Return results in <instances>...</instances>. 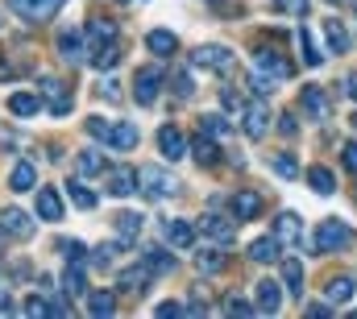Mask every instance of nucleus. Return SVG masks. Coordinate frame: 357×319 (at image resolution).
Wrapping results in <instances>:
<instances>
[{"mask_svg":"<svg viewBox=\"0 0 357 319\" xmlns=\"http://www.w3.org/2000/svg\"><path fill=\"white\" fill-rule=\"evenodd\" d=\"M137 191L146 199H167V195H178V182L175 174H167L162 166H142L137 170Z\"/></svg>","mask_w":357,"mask_h":319,"instance_id":"f257e3e1","label":"nucleus"},{"mask_svg":"<svg viewBox=\"0 0 357 319\" xmlns=\"http://www.w3.org/2000/svg\"><path fill=\"white\" fill-rule=\"evenodd\" d=\"M349 240H354V228H349L345 220H324V224H316V249H320V253L345 249Z\"/></svg>","mask_w":357,"mask_h":319,"instance_id":"f03ea898","label":"nucleus"},{"mask_svg":"<svg viewBox=\"0 0 357 319\" xmlns=\"http://www.w3.org/2000/svg\"><path fill=\"white\" fill-rule=\"evenodd\" d=\"M0 233L13 240H29L33 237V216L21 208H0Z\"/></svg>","mask_w":357,"mask_h":319,"instance_id":"7ed1b4c3","label":"nucleus"},{"mask_svg":"<svg viewBox=\"0 0 357 319\" xmlns=\"http://www.w3.org/2000/svg\"><path fill=\"white\" fill-rule=\"evenodd\" d=\"M38 95L46 100V108H50L54 116H67V112H71V95H67V87L54 79V75H42V79H38Z\"/></svg>","mask_w":357,"mask_h":319,"instance_id":"20e7f679","label":"nucleus"},{"mask_svg":"<svg viewBox=\"0 0 357 319\" xmlns=\"http://www.w3.org/2000/svg\"><path fill=\"white\" fill-rule=\"evenodd\" d=\"M241 129H245V137L250 141H262L270 133V112H266V104H241Z\"/></svg>","mask_w":357,"mask_h":319,"instance_id":"39448f33","label":"nucleus"},{"mask_svg":"<svg viewBox=\"0 0 357 319\" xmlns=\"http://www.w3.org/2000/svg\"><path fill=\"white\" fill-rule=\"evenodd\" d=\"M229 63H233L229 46H195V54H191L195 71H229Z\"/></svg>","mask_w":357,"mask_h":319,"instance_id":"423d86ee","label":"nucleus"},{"mask_svg":"<svg viewBox=\"0 0 357 319\" xmlns=\"http://www.w3.org/2000/svg\"><path fill=\"white\" fill-rule=\"evenodd\" d=\"M59 54H63V63H88V38H84V29H63L59 33Z\"/></svg>","mask_w":357,"mask_h":319,"instance_id":"0eeeda50","label":"nucleus"},{"mask_svg":"<svg viewBox=\"0 0 357 319\" xmlns=\"http://www.w3.org/2000/svg\"><path fill=\"white\" fill-rule=\"evenodd\" d=\"M162 79H167V75H162V67H142V71H137V79H133V87H137V104H146V108H150V104L158 100V91H162Z\"/></svg>","mask_w":357,"mask_h":319,"instance_id":"6e6552de","label":"nucleus"},{"mask_svg":"<svg viewBox=\"0 0 357 319\" xmlns=\"http://www.w3.org/2000/svg\"><path fill=\"white\" fill-rule=\"evenodd\" d=\"M195 228H199L204 237L220 240V244H233V240H237V220H225V216H216V212H208Z\"/></svg>","mask_w":357,"mask_h":319,"instance_id":"1a4fd4ad","label":"nucleus"},{"mask_svg":"<svg viewBox=\"0 0 357 319\" xmlns=\"http://www.w3.org/2000/svg\"><path fill=\"white\" fill-rule=\"evenodd\" d=\"M303 112H307L312 120H328V116H333L328 91H324V87H316V83H307V87H303Z\"/></svg>","mask_w":357,"mask_h":319,"instance_id":"9d476101","label":"nucleus"},{"mask_svg":"<svg viewBox=\"0 0 357 319\" xmlns=\"http://www.w3.org/2000/svg\"><path fill=\"white\" fill-rule=\"evenodd\" d=\"M25 21H50L59 8H63V0H8Z\"/></svg>","mask_w":357,"mask_h":319,"instance_id":"9b49d317","label":"nucleus"},{"mask_svg":"<svg viewBox=\"0 0 357 319\" xmlns=\"http://www.w3.org/2000/svg\"><path fill=\"white\" fill-rule=\"evenodd\" d=\"M104 191H108L112 199H125V195L137 191V174L125 170V166H116V170H108V178H104Z\"/></svg>","mask_w":357,"mask_h":319,"instance_id":"f8f14e48","label":"nucleus"},{"mask_svg":"<svg viewBox=\"0 0 357 319\" xmlns=\"http://www.w3.org/2000/svg\"><path fill=\"white\" fill-rule=\"evenodd\" d=\"M262 216V195L258 191H237L233 195V220L245 224V220H258Z\"/></svg>","mask_w":357,"mask_h":319,"instance_id":"ddd939ff","label":"nucleus"},{"mask_svg":"<svg viewBox=\"0 0 357 319\" xmlns=\"http://www.w3.org/2000/svg\"><path fill=\"white\" fill-rule=\"evenodd\" d=\"M150 278H154V270L142 261V265H129L121 278H116V286L125 290V295H146V286H150Z\"/></svg>","mask_w":357,"mask_h":319,"instance_id":"4468645a","label":"nucleus"},{"mask_svg":"<svg viewBox=\"0 0 357 319\" xmlns=\"http://www.w3.org/2000/svg\"><path fill=\"white\" fill-rule=\"evenodd\" d=\"M258 71L270 75V79H291V75H295V67H291L287 54H278V50H258Z\"/></svg>","mask_w":357,"mask_h":319,"instance_id":"2eb2a0df","label":"nucleus"},{"mask_svg":"<svg viewBox=\"0 0 357 319\" xmlns=\"http://www.w3.org/2000/svg\"><path fill=\"white\" fill-rule=\"evenodd\" d=\"M158 150H162V158H171V162L187 158V137L178 133L175 125H162L158 129Z\"/></svg>","mask_w":357,"mask_h":319,"instance_id":"dca6fc26","label":"nucleus"},{"mask_svg":"<svg viewBox=\"0 0 357 319\" xmlns=\"http://www.w3.org/2000/svg\"><path fill=\"white\" fill-rule=\"evenodd\" d=\"M274 237L282 240V244H303V220H299L295 212H278V220H274Z\"/></svg>","mask_w":357,"mask_h":319,"instance_id":"f3484780","label":"nucleus"},{"mask_svg":"<svg viewBox=\"0 0 357 319\" xmlns=\"http://www.w3.org/2000/svg\"><path fill=\"white\" fill-rule=\"evenodd\" d=\"M254 290H258V311H262V316H274V311L282 307V290H287V286H278L274 278H262Z\"/></svg>","mask_w":357,"mask_h":319,"instance_id":"a211bd4d","label":"nucleus"},{"mask_svg":"<svg viewBox=\"0 0 357 319\" xmlns=\"http://www.w3.org/2000/svg\"><path fill=\"white\" fill-rule=\"evenodd\" d=\"M33 195H38V216H42L46 224L63 220V199H59V191H54V187H38Z\"/></svg>","mask_w":357,"mask_h":319,"instance_id":"6ab92c4d","label":"nucleus"},{"mask_svg":"<svg viewBox=\"0 0 357 319\" xmlns=\"http://www.w3.org/2000/svg\"><path fill=\"white\" fill-rule=\"evenodd\" d=\"M250 261L266 265V261H282V240L278 237H258L250 244Z\"/></svg>","mask_w":357,"mask_h":319,"instance_id":"aec40b11","label":"nucleus"},{"mask_svg":"<svg viewBox=\"0 0 357 319\" xmlns=\"http://www.w3.org/2000/svg\"><path fill=\"white\" fill-rule=\"evenodd\" d=\"M42 104H46V100H42L38 91H13V95H8V112H13V116H38Z\"/></svg>","mask_w":357,"mask_h":319,"instance_id":"412c9836","label":"nucleus"},{"mask_svg":"<svg viewBox=\"0 0 357 319\" xmlns=\"http://www.w3.org/2000/svg\"><path fill=\"white\" fill-rule=\"evenodd\" d=\"M137 141H142L137 125H129V120H112V133H108V146H112V150H133Z\"/></svg>","mask_w":357,"mask_h":319,"instance_id":"4be33fe9","label":"nucleus"},{"mask_svg":"<svg viewBox=\"0 0 357 319\" xmlns=\"http://www.w3.org/2000/svg\"><path fill=\"white\" fill-rule=\"evenodd\" d=\"M282 286H287V295L303 299V261L299 257H282Z\"/></svg>","mask_w":357,"mask_h":319,"instance_id":"5701e85b","label":"nucleus"},{"mask_svg":"<svg viewBox=\"0 0 357 319\" xmlns=\"http://www.w3.org/2000/svg\"><path fill=\"white\" fill-rule=\"evenodd\" d=\"M167 244L171 249H191L195 244V224L191 220H167Z\"/></svg>","mask_w":357,"mask_h":319,"instance_id":"b1692460","label":"nucleus"},{"mask_svg":"<svg viewBox=\"0 0 357 319\" xmlns=\"http://www.w3.org/2000/svg\"><path fill=\"white\" fill-rule=\"evenodd\" d=\"M8 187H13V191H33V187H38V166L29 158H21L13 166V174H8Z\"/></svg>","mask_w":357,"mask_h":319,"instance_id":"393cba45","label":"nucleus"},{"mask_svg":"<svg viewBox=\"0 0 357 319\" xmlns=\"http://www.w3.org/2000/svg\"><path fill=\"white\" fill-rule=\"evenodd\" d=\"M84 38H88V54H91V50L116 42V25H112V21H91L88 29H84Z\"/></svg>","mask_w":357,"mask_h":319,"instance_id":"a878e982","label":"nucleus"},{"mask_svg":"<svg viewBox=\"0 0 357 319\" xmlns=\"http://www.w3.org/2000/svg\"><path fill=\"white\" fill-rule=\"evenodd\" d=\"M146 46H150V54L171 59V54L178 50V38L175 33H167V29H150V33H146Z\"/></svg>","mask_w":357,"mask_h":319,"instance_id":"bb28decb","label":"nucleus"},{"mask_svg":"<svg viewBox=\"0 0 357 319\" xmlns=\"http://www.w3.org/2000/svg\"><path fill=\"white\" fill-rule=\"evenodd\" d=\"M112 224H116V237L125 240V244H133V240L142 237V224H146V220H142L137 212H121Z\"/></svg>","mask_w":357,"mask_h":319,"instance_id":"cd10ccee","label":"nucleus"},{"mask_svg":"<svg viewBox=\"0 0 357 319\" xmlns=\"http://www.w3.org/2000/svg\"><path fill=\"white\" fill-rule=\"evenodd\" d=\"M191 154H195V162H199V166H208V170H212V166L220 162V150H216V137H208V133H199V137H195Z\"/></svg>","mask_w":357,"mask_h":319,"instance_id":"c85d7f7f","label":"nucleus"},{"mask_svg":"<svg viewBox=\"0 0 357 319\" xmlns=\"http://www.w3.org/2000/svg\"><path fill=\"white\" fill-rule=\"evenodd\" d=\"M324 295H328V303H333V307H337V303H349V299H354V278H349V274H341V278H328Z\"/></svg>","mask_w":357,"mask_h":319,"instance_id":"c756f323","label":"nucleus"},{"mask_svg":"<svg viewBox=\"0 0 357 319\" xmlns=\"http://www.w3.org/2000/svg\"><path fill=\"white\" fill-rule=\"evenodd\" d=\"M88 63L96 67V71H112L116 63H121V46L116 42H108V46H100V50H91Z\"/></svg>","mask_w":357,"mask_h":319,"instance_id":"7c9ffc66","label":"nucleus"},{"mask_svg":"<svg viewBox=\"0 0 357 319\" xmlns=\"http://www.w3.org/2000/svg\"><path fill=\"white\" fill-rule=\"evenodd\" d=\"M63 295L67 299H79V295H88V282H84V270L71 261L67 265V274H63Z\"/></svg>","mask_w":357,"mask_h":319,"instance_id":"2f4dec72","label":"nucleus"},{"mask_svg":"<svg viewBox=\"0 0 357 319\" xmlns=\"http://www.w3.org/2000/svg\"><path fill=\"white\" fill-rule=\"evenodd\" d=\"M324 38H328V46H333L337 54H345V50H349V33H345V25H341L337 17H328V21H324Z\"/></svg>","mask_w":357,"mask_h":319,"instance_id":"473e14b6","label":"nucleus"},{"mask_svg":"<svg viewBox=\"0 0 357 319\" xmlns=\"http://www.w3.org/2000/svg\"><path fill=\"white\" fill-rule=\"evenodd\" d=\"M295 38H299V50H303V63H307V67H320V63H324V54H320V46H316V38H312V29H303V25H299V33H295Z\"/></svg>","mask_w":357,"mask_h":319,"instance_id":"72a5a7b5","label":"nucleus"},{"mask_svg":"<svg viewBox=\"0 0 357 319\" xmlns=\"http://www.w3.org/2000/svg\"><path fill=\"white\" fill-rule=\"evenodd\" d=\"M307 182H312L316 195H333V191H337V178H333V170H324V166H312V170H307Z\"/></svg>","mask_w":357,"mask_h":319,"instance_id":"f704fd0d","label":"nucleus"},{"mask_svg":"<svg viewBox=\"0 0 357 319\" xmlns=\"http://www.w3.org/2000/svg\"><path fill=\"white\" fill-rule=\"evenodd\" d=\"M195 265H199V274H220L229 261H225V253H220V249H199Z\"/></svg>","mask_w":357,"mask_h":319,"instance_id":"c9c22d12","label":"nucleus"},{"mask_svg":"<svg viewBox=\"0 0 357 319\" xmlns=\"http://www.w3.org/2000/svg\"><path fill=\"white\" fill-rule=\"evenodd\" d=\"M112 311H116V299H112V295H108V290H91L88 295V316H112Z\"/></svg>","mask_w":357,"mask_h":319,"instance_id":"e433bc0d","label":"nucleus"},{"mask_svg":"<svg viewBox=\"0 0 357 319\" xmlns=\"http://www.w3.org/2000/svg\"><path fill=\"white\" fill-rule=\"evenodd\" d=\"M146 265H150L154 274H171V270H175V257H171L167 249H150V253H146Z\"/></svg>","mask_w":357,"mask_h":319,"instance_id":"4c0bfd02","label":"nucleus"},{"mask_svg":"<svg viewBox=\"0 0 357 319\" xmlns=\"http://www.w3.org/2000/svg\"><path fill=\"white\" fill-rule=\"evenodd\" d=\"M270 166H274L278 178H299V162H295V154H274Z\"/></svg>","mask_w":357,"mask_h":319,"instance_id":"58836bf2","label":"nucleus"},{"mask_svg":"<svg viewBox=\"0 0 357 319\" xmlns=\"http://www.w3.org/2000/svg\"><path fill=\"white\" fill-rule=\"evenodd\" d=\"M75 166H79V174H104V162L96 150H79L75 154Z\"/></svg>","mask_w":357,"mask_h":319,"instance_id":"ea45409f","label":"nucleus"},{"mask_svg":"<svg viewBox=\"0 0 357 319\" xmlns=\"http://www.w3.org/2000/svg\"><path fill=\"white\" fill-rule=\"evenodd\" d=\"M125 240H116V244H96L91 249V265H100V270H108L112 261H116V249H121Z\"/></svg>","mask_w":357,"mask_h":319,"instance_id":"a19ab883","label":"nucleus"},{"mask_svg":"<svg viewBox=\"0 0 357 319\" xmlns=\"http://www.w3.org/2000/svg\"><path fill=\"white\" fill-rule=\"evenodd\" d=\"M67 191H71V203H75L79 212H91V208H96V195H91L88 187H84V182H71Z\"/></svg>","mask_w":357,"mask_h":319,"instance_id":"79ce46f5","label":"nucleus"},{"mask_svg":"<svg viewBox=\"0 0 357 319\" xmlns=\"http://www.w3.org/2000/svg\"><path fill=\"white\" fill-rule=\"evenodd\" d=\"M229 125H225V116H216V112H208V116H199V133H208V137H220Z\"/></svg>","mask_w":357,"mask_h":319,"instance_id":"37998d69","label":"nucleus"},{"mask_svg":"<svg viewBox=\"0 0 357 319\" xmlns=\"http://www.w3.org/2000/svg\"><path fill=\"white\" fill-rule=\"evenodd\" d=\"M108 133H112V120H100V116H91L88 120V137H96V141L108 146Z\"/></svg>","mask_w":357,"mask_h":319,"instance_id":"c03bdc74","label":"nucleus"},{"mask_svg":"<svg viewBox=\"0 0 357 319\" xmlns=\"http://www.w3.org/2000/svg\"><path fill=\"white\" fill-rule=\"evenodd\" d=\"M59 249H63V253H67V261H75V265L88 257V249H84L79 240H59Z\"/></svg>","mask_w":357,"mask_h":319,"instance_id":"a18cd8bd","label":"nucleus"},{"mask_svg":"<svg viewBox=\"0 0 357 319\" xmlns=\"http://www.w3.org/2000/svg\"><path fill=\"white\" fill-rule=\"evenodd\" d=\"M225 311H229V316H258V307H254V303H245V299H237V295L225 303Z\"/></svg>","mask_w":357,"mask_h":319,"instance_id":"49530a36","label":"nucleus"},{"mask_svg":"<svg viewBox=\"0 0 357 319\" xmlns=\"http://www.w3.org/2000/svg\"><path fill=\"white\" fill-rule=\"evenodd\" d=\"M307 4H312V0H274V13H295V17H303Z\"/></svg>","mask_w":357,"mask_h":319,"instance_id":"de8ad7c7","label":"nucleus"},{"mask_svg":"<svg viewBox=\"0 0 357 319\" xmlns=\"http://www.w3.org/2000/svg\"><path fill=\"white\" fill-rule=\"evenodd\" d=\"M25 316H54V307H50L42 295H33V299L25 303Z\"/></svg>","mask_w":357,"mask_h":319,"instance_id":"09e8293b","label":"nucleus"},{"mask_svg":"<svg viewBox=\"0 0 357 319\" xmlns=\"http://www.w3.org/2000/svg\"><path fill=\"white\" fill-rule=\"evenodd\" d=\"M191 91H195V87H191V75H183V71H178V75H175V95H178V100H191Z\"/></svg>","mask_w":357,"mask_h":319,"instance_id":"8fccbe9b","label":"nucleus"},{"mask_svg":"<svg viewBox=\"0 0 357 319\" xmlns=\"http://www.w3.org/2000/svg\"><path fill=\"white\" fill-rule=\"evenodd\" d=\"M96 91H100L104 100H112V104L121 100V87H116V79H100V87H96Z\"/></svg>","mask_w":357,"mask_h":319,"instance_id":"3c124183","label":"nucleus"},{"mask_svg":"<svg viewBox=\"0 0 357 319\" xmlns=\"http://www.w3.org/2000/svg\"><path fill=\"white\" fill-rule=\"evenodd\" d=\"M250 87H254V95H262V100H266L270 91H274V79L266 83V75H254V79H250Z\"/></svg>","mask_w":357,"mask_h":319,"instance_id":"603ef678","label":"nucleus"},{"mask_svg":"<svg viewBox=\"0 0 357 319\" xmlns=\"http://www.w3.org/2000/svg\"><path fill=\"white\" fill-rule=\"evenodd\" d=\"M341 158H345V166L357 174V141H345V150H341Z\"/></svg>","mask_w":357,"mask_h":319,"instance_id":"864d4df0","label":"nucleus"},{"mask_svg":"<svg viewBox=\"0 0 357 319\" xmlns=\"http://www.w3.org/2000/svg\"><path fill=\"white\" fill-rule=\"evenodd\" d=\"M278 129H282L287 137H295V133H299V125H295V116H291V112H282V116H278Z\"/></svg>","mask_w":357,"mask_h":319,"instance_id":"5fc2aeb1","label":"nucleus"},{"mask_svg":"<svg viewBox=\"0 0 357 319\" xmlns=\"http://www.w3.org/2000/svg\"><path fill=\"white\" fill-rule=\"evenodd\" d=\"M158 316H162V319H171V316H183V307H178V303H158Z\"/></svg>","mask_w":357,"mask_h":319,"instance_id":"6e6d98bb","label":"nucleus"},{"mask_svg":"<svg viewBox=\"0 0 357 319\" xmlns=\"http://www.w3.org/2000/svg\"><path fill=\"white\" fill-rule=\"evenodd\" d=\"M337 311V307H324V303H316V307H307V316H316V319H328Z\"/></svg>","mask_w":357,"mask_h":319,"instance_id":"4d7b16f0","label":"nucleus"},{"mask_svg":"<svg viewBox=\"0 0 357 319\" xmlns=\"http://www.w3.org/2000/svg\"><path fill=\"white\" fill-rule=\"evenodd\" d=\"M8 311H13V299H8V295H0V316H8Z\"/></svg>","mask_w":357,"mask_h":319,"instance_id":"13d9d810","label":"nucleus"},{"mask_svg":"<svg viewBox=\"0 0 357 319\" xmlns=\"http://www.w3.org/2000/svg\"><path fill=\"white\" fill-rule=\"evenodd\" d=\"M13 75H17V71H13V67H8V63H0V79L8 83V79H13Z\"/></svg>","mask_w":357,"mask_h":319,"instance_id":"bf43d9fd","label":"nucleus"},{"mask_svg":"<svg viewBox=\"0 0 357 319\" xmlns=\"http://www.w3.org/2000/svg\"><path fill=\"white\" fill-rule=\"evenodd\" d=\"M349 91H354V100H357V75H349Z\"/></svg>","mask_w":357,"mask_h":319,"instance_id":"052dcab7","label":"nucleus"},{"mask_svg":"<svg viewBox=\"0 0 357 319\" xmlns=\"http://www.w3.org/2000/svg\"><path fill=\"white\" fill-rule=\"evenodd\" d=\"M354 13H357V0H354Z\"/></svg>","mask_w":357,"mask_h":319,"instance_id":"680f3d73","label":"nucleus"},{"mask_svg":"<svg viewBox=\"0 0 357 319\" xmlns=\"http://www.w3.org/2000/svg\"><path fill=\"white\" fill-rule=\"evenodd\" d=\"M212 4H220V0H212Z\"/></svg>","mask_w":357,"mask_h":319,"instance_id":"e2e57ef3","label":"nucleus"},{"mask_svg":"<svg viewBox=\"0 0 357 319\" xmlns=\"http://www.w3.org/2000/svg\"><path fill=\"white\" fill-rule=\"evenodd\" d=\"M328 4H337V0H328Z\"/></svg>","mask_w":357,"mask_h":319,"instance_id":"0e129e2a","label":"nucleus"}]
</instances>
